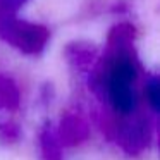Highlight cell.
<instances>
[{
    "mask_svg": "<svg viewBox=\"0 0 160 160\" xmlns=\"http://www.w3.org/2000/svg\"><path fill=\"white\" fill-rule=\"evenodd\" d=\"M136 79V69L128 57H119L108 72L107 93L112 107L119 114H131L136 107V95L132 83Z\"/></svg>",
    "mask_w": 160,
    "mask_h": 160,
    "instance_id": "cell-1",
    "label": "cell"
},
{
    "mask_svg": "<svg viewBox=\"0 0 160 160\" xmlns=\"http://www.w3.org/2000/svg\"><path fill=\"white\" fill-rule=\"evenodd\" d=\"M0 36L21 52L35 55L45 48L50 33L45 26L19 21L11 16H0Z\"/></svg>",
    "mask_w": 160,
    "mask_h": 160,
    "instance_id": "cell-2",
    "label": "cell"
},
{
    "mask_svg": "<svg viewBox=\"0 0 160 160\" xmlns=\"http://www.w3.org/2000/svg\"><path fill=\"white\" fill-rule=\"evenodd\" d=\"M57 131L62 146H76L79 143H83L88 138V124L76 114H67L66 117L60 121V126Z\"/></svg>",
    "mask_w": 160,
    "mask_h": 160,
    "instance_id": "cell-3",
    "label": "cell"
},
{
    "mask_svg": "<svg viewBox=\"0 0 160 160\" xmlns=\"http://www.w3.org/2000/svg\"><path fill=\"white\" fill-rule=\"evenodd\" d=\"M40 146L45 160H62V143H60L57 131L47 126L40 134Z\"/></svg>",
    "mask_w": 160,
    "mask_h": 160,
    "instance_id": "cell-4",
    "label": "cell"
},
{
    "mask_svg": "<svg viewBox=\"0 0 160 160\" xmlns=\"http://www.w3.org/2000/svg\"><path fill=\"white\" fill-rule=\"evenodd\" d=\"M21 95L11 78L0 74V107L4 108H18Z\"/></svg>",
    "mask_w": 160,
    "mask_h": 160,
    "instance_id": "cell-5",
    "label": "cell"
},
{
    "mask_svg": "<svg viewBox=\"0 0 160 160\" xmlns=\"http://www.w3.org/2000/svg\"><path fill=\"white\" fill-rule=\"evenodd\" d=\"M146 98H148V103L150 107L153 108L155 112H158L160 107V86H158V81L152 79L146 86Z\"/></svg>",
    "mask_w": 160,
    "mask_h": 160,
    "instance_id": "cell-6",
    "label": "cell"
},
{
    "mask_svg": "<svg viewBox=\"0 0 160 160\" xmlns=\"http://www.w3.org/2000/svg\"><path fill=\"white\" fill-rule=\"evenodd\" d=\"M22 2H26V0H4L5 4V11H11V9H18L19 5H22Z\"/></svg>",
    "mask_w": 160,
    "mask_h": 160,
    "instance_id": "cell-7",
    "label": "cell"
},
{
    "mask_svg": "<svg viewBox=\"0 0 160 160\" xmlns=\"http://www.w3.org/2000/svg\"><path fill=\"white\" fill-rule=\"evenodd\" d=\"M0 11H5V4H4V0H0Z\"/></svg>",
    "mask_w": 160,
    "mask_h": 160,
    "instance_id": "cell-8",
    "label": "cell"
}]
</instances>
